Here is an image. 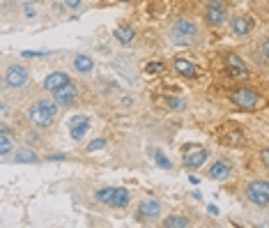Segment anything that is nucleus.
<instances>
[{"instance_id": "nucleus-1", "label": "nucleus", "mask_w": 269, "mask_h": 228, "mask_svg": "<svg viewBox=\"0 0 269 228\" xmlns=\"http://www.w3.org/2000/svg\"><path fill=\"white\" fill-rule=\"evenodd\" d=\"M28 115H30V122H33L35 127H49L55 120V115H58V109H55L53 102L42 99V102H37V104L30 106V113Z\"/></svg>"}, {"instance_id": "nucleus-2", "label": "nucleus", "mask_w": 269, "mask_h": 228, "mask_svg": "<svg viewBox=\"0 0 269 228\" xmlns=\"http://www.w3.org/2000/svg\"><path fill=\"white\" fill-rule=\"evenodd\" d=\"M196 35H198V28L189 21V19H177V21L172 23V28H170V39L175 44H189V42H194Z\"/></svg>"}, {"instance_id": "nucleus-3", "label": "nucleus", "mask_w": 269, "mask_h": 228, "mask_svg": "<svg viewBox=\"0 0 269 228\" xmlns=\"http://www.w3.org/2000/svg\"><path fill=\"white\" fill-rule=\"evenodd\" d=\"M230 97H232V102L244 111H253L260 104V95L255 93V90H251V88H237V90L230 93Z\"/></svg>"}, {"instance_id": "nucleus-4", "label": "nucleus", "mask_w": 269, "mask_h": 228, "mask_svg": "<svg viewBox=\"0 0 269 228\" xmlns=\"http://www.w3.org/2000/svg\"><path fill=\"white\" fill-rule=\"evenodd\" d=\"M246 196L251 203H255V205H260V207H267L269 205V182H264V180H253L246 189Z\"/></svg>"}, {"instance_id": "nucleus-5", "label": "nucleus", "mask_w": 269, "mask_h": 228, "mask_svg": "<svg viewBox=\"0 0 269 228\" xmlns=\"http://www.w3.org/2000/svg\"><path fill=\"white\" fill-rule=\"evenodd\" d=\"M219 141L228 147H244V134L235 125H223L219 129Z\"/></svg>"}, {"instance_id": "nucleus-6", "label": "nucleus", "mask_w": 269, "mask_h": 228, "mask_svg": "<svg viewBox=\"0 0 269 228\" xmlns=\"http://www.w3.org/2000/svg\"><path fill=\"white\" fill-rule=\"evenodd\" d=\"M97 201L108 203L113 207H124L129 205V194H127V189H102L97 194Z\"/></svg>"}, {"instance_id": "nucleus-7", "label": "nucleus", "mask_w": 269, "mask_h": 228, "mask_svg": "<svg viewBox=\"0 0 269 228\" xmlns=\"http://www.w3.org/2000/svg\"><path fill=\"white\" fill-rule=\"evenodd\" d=\"M207 159V150L200 145H187L184 147V164L189 169H200Z\"/></svg>"}, {"instance_id": "nucleus-8", "label": "nucleus", "mask_w": 269, "mask_h": 228, "mask_svg": "<svg viewBox=\"0 0 269 228\" xmlns=\"http://www.w3.org/2000/svg\"><path fill=\"white\" fill-rule=\"evenodd\" d=\"M226 71L230 76H239V79H246L248 76V69H246V65H244V60L235 53L226 55Z\"/></svg>"}, {"instance_id": "nucleus-9", "label": "nucleus", "mask_w": 269, "mask_h": 228, "mask_svg": "<svg viewBox=\"0 0 269 228\" xmlns=\"http://www.w3.org/2000/svg\"><path fill=\"white\" fill-rule=\"evenodd\" d=\"M87 129H90V120H87L85 115H74V118L69 120V134L74 141H81Z\"/></svg>"}, {"instance_id": "nucleus-10", "label": "nucleus", "mask_w": 269, "mask_h": 228, "mask_svg": "<svg viewBox=\"0 0 269 228\" xmlns=\"http://www.w3.org/2000/svg\"><path fill=\"white\" fill-rule=\"evenodd\" d=\"M5 81H7V86L10 88H23L28 83V71L23 69V67H19V65H12L10 69H7Z\"/></svg>"}, {"instance_id": "nucleus-11", "label": "nucleus", "mask_w": 269, "mask_h": 228, "mask_svg": "<svg viewBox=\"0 0 269 228\" xmlns=\"http://www.w3.org/2000/svg\"><path fill=\"white\" fill-rule=\"evenodd\" d=\"M207 23L212 26H221L223 19H226V12H223V0H210V5H207Z\"/></svg>"}, {"instance_id": "nucleus-12", "label": "nucleus", "mask_w": 269, "mask_h": 228, "mask_svg": "<svg viewBox=\"0 0 269 228\" xmlns=\"http://www.w3.org/2000/svg\"><path fill=\"white\" fill-rule=\"evenodd\" d=\"M67 83H69V76L62 74V71H55V74L46 76L44 88H46V90H51V93H55V90H60V88H65Z\"/></svg>"}, {"instance_id": "nucleus-13", "label": "nucleus", "mask_w": 269, "mask_h": 228, "mask_svg": "<svg viewBox=\"0 0 269 228\" xmlns=\"http://www.w3.org/2000/svg\"><path fill=\"white\" fill-rule=\"evenodd\" d=\"M55 102L58 104H65V106H71L76 99V88L71 86V83H67L65 88H60V90H55Z\"/></svg>"}, {"instance_id": "nucleus-14", "label": "nucleus", "mask_w": 269, "mask_h": 228, "mask_svg": "<svg viewBox=\"0 0 269 228\" xmlns=\"http://www.w3.org/2000/svg\"><path fill=\"white\" fill-rule=\"evenodd\" d=\"M159 212H161V205H159V201H152V198H147V201L140 203V217H159Z\"/></svg>"}, {"instance_id": "nucleus-15", "label": "nucleus", "mask_w": 269, "mask_h": 228, "mask_svg": "<svg viewBox=\"0 0 269 228\" xmlns=\"http://www.w3.org/2000/svg\"><path fill=\"white\" fill-rule=\"evenodd\" d=\"M175 69H177L182 76H187V79H194V76H198V67L191 65L189 60H182V58L175 60Z\"/></svg>"}, {"instance_id": "nucleus-16", "label": "nucleus", "mask_w": 269, "mask_h": 228, "mask_svg": "<svg viewBox=\"0 0 269 228\" xmlns=\"http://www.w3.org/2000/svg\"><path fill=\"white\" fill-rule=\"evenodd\" d=\"M251 28H253V21H251L248 17H237V19H232V30H235V35H246Z\"/></svg>"}, {"instance_id": "nucleus-17", "label": "nucleus", "mask_w": 269, "mask_h": 228, "mask_svg": "<svg viewBox=\"0 0 269 228\" xmlns=\"http://www.w3.org/2000/svg\"><path fill=\"white\" fill-rule=\"evenodd\" d=\"M210 175L214 180H226L228 175H230V169H228V164H223V162H219V164H214L210 169Z\"/></svg>"}, {"instance_id": "nucleus-18", "label": "nucleus", "mask_w": 269, "mask_h": 228, "mask_svg": "<svg viewBox=\"0 0 269 228\" xmlns=\"http://www.w3.org/2000/svg\"><path fill=\"white\" fill-rule=\"evenodd\" d=\"M74 67H76L78 71H92V67H95V65H92V60L87 58V55L78 53V55L74 58Z\"/></svg>"}, {"instance_id": "nucleus-19", "label": "nucleus", "mask_w": 269, "mask_h": 228, "mask_svg": "<svg viewBox=\"0 0 269 228\" xmlns=\"http://www.w3.org/2000/svg\"><path fill=\"white\" fill-rule=\"evenodd\" d=\"M35 162H37V155L33 150L23 147V150L17 152V164H35Z\"/></svg>"}, {"instance_id": "nucleus-20", "label": "nucleus", "mask_w": 269, "mask_h": 228, "mask_svg": "<svg viewBox=\"0 0 269 228\" xmlns=\"http://www.w3.org/2000/svg\"><path fill=\"white\" fill-rule=\"evenodd\" d=\"M163 226L166 228H184V226H189V219L180 217V214H172V217H168L166 221H163Z\"/></svg>"}, {"instance_id": "nucleus-21", "label": "nucleus", "mask_w": 269, "mask_h": 228, "mask_svg": "<svg viewBox=\"0 0 269 228\" xmlns=\"http://www.w3.org/2000/svg\"><path fill=\"white\" fill-rule=\"evenodd\" d=\"M10 150H12L10 129H7V125H3V136H0V155H7Z\"/></svg>"}, {"instance_id": "nucleus-22", "label": "nucleus", "mask_w": 269, "mask_h": 228, "mask_svg": "<svg viewBox=\"0 0 269 228\" xmlns=\"http://www.w3.org/2000/svg\"><path fill=\"white\" fill-rule=\"evenodd\" d=\"M115 37L122 44H129L131 39H134V30H131V28H118V30H115Z\"/></svg>"}, {"instance_id": "nucleus-23", "label": "nucleus", "mask_w": 269, "mask_h": 228, "mask_svg": "<svg viewBox=\"0 0 269 228\" xmlns=\"http://www.w3.org/2000/svg\"><path fill=\"white\" fill-rule=\"evenodd\" d=\"M166 104L170 106L172 111H182V109H184V102H182V99H175V97H168Z\"/></svg>"}, {"instance_id": "nucleus-24", "label": "nucleus", "mask_w": 269, "mask_h": 228, "mask_svg": "<svg viewBox=\"0 0 269 228\" xmlns=\"http://www.w3.org/2000/svg\"><path fill=\"white\" fill-rule=\"evenodd\" d=\"M154 157H156V164H159L161 169H170V166H172V164H170V159H168V157H163L161 152H154Z\"/></svg>"}, {"instance_id": "nucleus-25", "label": "nucleus", "mask_w": 269, "mask_h": 228, "mask_svg": "<svg viewBox=\"0 0 269 228\" xmlns=\"http://www.w3.org/2000/svg\"><path fill=\"white\" fill-rule=\"evenodd\" d=\"M147 74H159V71H163V65L161 62H150V65L145 67Z\"/></svg>"}, {"instance_id": "nucleus-26", "label": "nucleus", "mask_w": 269, "mask_h": 228, "mask_svg": "<svg viewBox=\"0 0 269 228\" xmlns=\"http://www.w3.org/2000/svg\"><path fill=\"white\" fill-rule=\"evenodd\" d=\"M104 145H106V141H104V138H97V141H92L90 145H87V152H97V150H102Z\"/></svg>"}, {"instance_id": "nucleus-27", "label": "nucleus", "mask_w": 269, "mask_h": 228, "mask_svg": "<svg viewBox=\"0 0 269 228\" xmlns=\"http://www.w3.org/2000/svg\"><path fill=\"white\" fill-rule=\"evenodd\" d=\"M260 159H262V164H264V166H267V169H269V147H264V150L260 152Z\"/></svg>"}, {"instance_id": "nucleus-28", "label": "nucleus", "mask_w": 269, "mask_h": 228, "mask_svg": "<svg viewBox=\"0 0 269 228\" xmlns=\"http://www.w3.org/2000/svg\"><path fill=\"white\" fill-rule=\"evenodd\" d=\"M262 53H264V58L269 60V39H264L262 42Z\"/></svg>"}, {"instance_id": "nucleus-29", "label": "nucleus", "mask_w": 269, "mask_h": 228, "mask_svg": "<svg viewBox=\"0 0 269 228\" xmlns=\"http://www.w3.org/2000/svg\"><path fill=\"white\" fill-rule=\"evenodd\" d=\"M67 3V7H78L81 5V0H65Z\"/></svg>"}]
</instances>
